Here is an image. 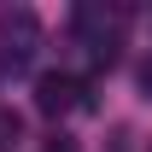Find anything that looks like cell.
<instances>
[{
    "label": "cell",
    "mask_w": 152,
    "mask_h": 152,
    "mask_svg": "<svg viewBox=\"0 0 152 152\" xmlns=\"http://www.w3.org/2000/svg\"><path fill=\"white\" fill-rule=\"evenodd\" d=\"M35 41H41V23L29 12H12L6 29H0V70H23L35 58Z\"/></svg>",
    "instance_id": "cell-1"
},
{
    "label": "cell",
    "mask_w": 152,
    "mask_h": 152,
    "mask_svg": "<svg viewBox=\"0 0 152 152\" xmlns=\"http://www.w3.org/2000/svg\"><path fill=\"white\" fill-rule=\"evenodd\" d=\"M82 105V82L76 76H64V70H47L35 82V111L41 117H64V111H76Z\"/></svg>",
    "instance_id": "cell-2"
},
{
    "label": "cell",
    "mask_w": 152,
    "mask_h": 152,
    "mask_svg": "<svg viewBox=\"0 0 152 152\" xmlns=\"http://www.w3.org/2000/svg\"><path fill=\"white\" fill-rule=\"evenodd\" d=\"M12 140H18V117L0 111V146H12Z\"/></svg>",
    "instance_id": "cell-3"
},
{
    "label": "cell",
    "mask_w": 152,
    "mask_h": 152,
    "mask_svg": "<svg viewBox=\"0 0 152 152\" xmlns=\"http://www.w3.org/2000/svg\"><path fill=\"white\" fill-rule=\"evenodd\" d=\"M111 152H129V134H123V129L111 134Z\"/></svg>",
    "instance_id": "cell-4"
},
{
    "label": "cell",
    "mask_w": 152,
    "mask_h": 152,
    "mask_svg": "<svg viewBox=\"0 0 152 152\" xmlns=\"http://www.w3.org/2000/svg\"><path fill=\"white\" fill-rule=\"evenodd\" d=\"M53 152H76V146H70V140H58V146H53Z\"/></svg>",
    "instance_id": "cell-5"
},
{
    "label": "cell",
    "mask_w": 152,
    "mask_h": 152,
    "mask_svg": "<svg viewBox=\"0 0 152 152\" xmlns=\"http://www.w3.org/2000/svg\"><path fill=\"white\" fill-rule=\"evenodd\" d=\"M146 152H152V146H146Z\"/></svg>",
    "instance_id": "cell-6"
}]
</instances>
